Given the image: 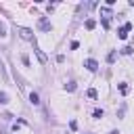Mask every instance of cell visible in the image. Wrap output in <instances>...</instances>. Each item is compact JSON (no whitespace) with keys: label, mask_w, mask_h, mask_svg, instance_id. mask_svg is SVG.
I'll use <instances>...</instances> for the list:
<instances>
[{"label":"cell","mask_w":134,"mask_h":134,"mask_svg":"<svg viewBox=\"0 0 134 134\" xmlns=\"http://www.w3.org/2000/svg\"><path fill=\"white\" fill-rule=\"evenodd\" d=\"M19 31H21V38H23V40L34 42V31H31V29H27V27H19Z\"/></svg>","instance_id":"6da1fadb"},{"label":"cell","mask_w":134,"mask_h":134,"mask_svg":"<svg viewBox=\"0 0 134 134\" xmlns=\"http://www.w3.org/2000/svg\"><path fill=\"white\" fill-rule=\"evenodd\" d=\"M84 67H86L88 71H96V69H98V63H96L94 59H86V61H84Z\"/></svg>","instance_id":"7a4b0ae2"},{"label":"cell","mask_w":134,"mask_h":134,"mask_svg":"<svg viewBox=\"0 0 134 134\" xmlns=\"http://www.w3.org/2000/svg\"><path fill=\"white\" fill-rule=\"evenodd\" d=\"M38 27H40L42 31H50V29H52V25H50V23H48L46 19H40V23H38Z\"/></svg>","instance_id":"3957f363"},{"label":"cell","mask_w":134,"mask_h":134,"mask_svg":"<svg viewBox=\"0 0 134 134\" xmlns=\"http://www.w3.org/2000/svg\"><path fill=\"white\" fill-rule=\"evenodd\" d=\"M29 103H31V105H40V96H38V92H31V94H29Z\"/></svg>","instance_id":"277c9868"},{"label":"cell","mask_w":134,"mask_h":134,"mask_svg":"<svg viewBox=\"0 0 134 134\" xmlns=\"http://www.w3.org/2000/svg\"><path fill=\"white\" fill-rule=\"evenodd\" d=\"M117 36H119V40H126V38H128V29H126V27H119V29H117Z\"/></svg>","instance_id":"5b68a950"},{"label":"cell","mask_w":134,"mask_h":134,"mask_svg":"<svg viewBox=\"0 0 134 134\" xmlns=\"http://www.w3.org/2000/svg\"><path fill=\"white\" fill-rule=\"evenodd\" d=\"M36 54H38V59H40L42 63H46V61H48V59H46V54H44V52H42L40 48H36Z\"/></svg>","instance_id":"8992f818"},{"label":"cell","mask_w":134,"mask_h":134,"mask_svg":"<svg viewBox=\"0 0 134 134\" xmlns=\"http://www.w3.org/2000/svg\"><path fill=\"white\" fill-rule=\"evenodd\" d=\"M75 88H77V86H75V82H69V84H65V90H67V92H73Z\"/></svg>","instance_id":"52a82bcc"},{"label":"cell","mask_w":134,"mask_h":134,"mask_svg":"<svg viewBox=\"0 0 134 134\" xmlns=\"http://www.w3.org/2000/svg\"><path fill=\"white\" fill-rule=\"evenodd\" d=\"M117 88H119V92H121V94H128V84H126V82H121Z\"/></svg>","instance_id":"ba28073f"},{"label":"cell","mask_w":134,"mask_h":134,"mask_svg":"<svg viewBox=\"0 0 134 134\" xmlns=\"http://www.w3.org/2000/svg\"><path fill=\"white\" fill-rule=\"evenodd\" d=\"M94 25H96L94 19H88V21H86V29H94Z\"/></svg>","instance_id":"9c48e42d"},{"label":"cell","mask_w":134,"mask_h":134,"mask_svg":"<svg viewBox=\"0 0 134 134\" xmlns=\"http://www.w3.org/2000/svg\"><path fill=\"white\" fill-rule=\"evenodd\" d=\"M107 63H115V50H111V52L107 54Z\"/></svg>","instance_id":"30bf717a"},{"label":"cell","mask_w":134,"mask_h":134,"mask_svg":"<svg viewBox=\"0 0 134 134\" xmlns=\"http://www.w3.org/2000/svg\"><path fill=\"white\" fill-rule=\"evenodd\" d=\"M0 103H2V105L8 103V94H6V92H0Z\"/></svg>","instance_id":"8fae6325"},{"label":"cell","mask_w":134,"mask_h":134,"mask_svg":"<svg viewBox=\"0 0 134 134\" xmlns=\"http://www.w3.org/2000/svg\"><path fill=\"white\" fill-rule=\"evenodd\" d=\"M121 52H124V54H132V52H134V48H132V46H124V48H121Z\"/></svg>","instance_id":"7c38bea8"},{"label":"cell","mask_w":134,"mask_h":134,"mask_svg":"<svg viewBox=\"0 0 134 134\" xmlns=\"http://www.w3.org/2000/svg\"><path fill=\"white\" fill-rule=\"evenodd\" d=\"M88 96H90V98H98V92H96L94 88H90V90H88Z\"/></svg>","instance_id":"4fadbf2b"},{"label":"cell","mask_w":134,"mask_h":134,"mask_svg":"<svg viewBox=\"0 0 134 134\" xmlns=\"http://www.w3.org/2000/svg\"><path fill=\"white\" fill-rule=\"evenodd\" d=\"M21 61H23V65H25V67H29V57H27V54H23V57H21Z\"/></svg>","instance_id":"5bb4252c"},{"label":"cell","mask_w":134,"mask_h":134,"mask_svg":"<svg viewBox=\"0 0 134 134\" xmlns=\"http://www.w3.org/2000/svg\"><path fill=\"white\" fill-rule=\"evenodd\" d=\"M92 115H94L96 119H98V117H103V109H94V113H92Z\"/></svg>","instance_id":"9a60e30c"},{"label":"cell","mask_w":134,"mask_h":134,"mask_svg":"<svg viewBox=\"0 0 134 134\" xmlns=\"http://www.w3.org/2000/svg\"><path fill=\"white\" fill-rule=\"evenodd\" d=\"M0 38H6V27L0 23Z\"/></svg>","instance_id":"2e32d148"},{"label":"cell","mask_w":134,"mask_h":134,"mask_svg":"<svg viewBox=\"0 0 134 134\" xmlns=\"http://www.w3.org/2000/svg\"><path fill=\"white\" fill-rule=\"evenodd\" d=\"M69 128H71V130H77V121L71 119V121H69Z\"/></svg>","instance_id":"e0dca14e"},{"label":"cell","mask_w":134,"mask_h":134,"mask_svg":"<svg viewBox=\"0 0 134 134\" xmlns=\"http://www.w3.org/2000/svg\"><path fill=\"white\" fill-rule=\"evenodd\" d=\"M69 48H71V50H75V48H80V42H75V40H73V42H71V46H69Z\"/></svg>","instance_id":"ac0fdd59"},{"label":"cell","mask_w":134,"mask_h":134,"mask_svg":"<svg viewBox=\"0 0 134 134\" xmlns=\"http://www.w3.org/2000/svg\"><path fill=\"white\" fill-rule=\"evenodd\" d=\"M109 134H119V132H117V130H111V132H109Z\"/></svg>","instance_id":"d6986e66"}]
</instances>
